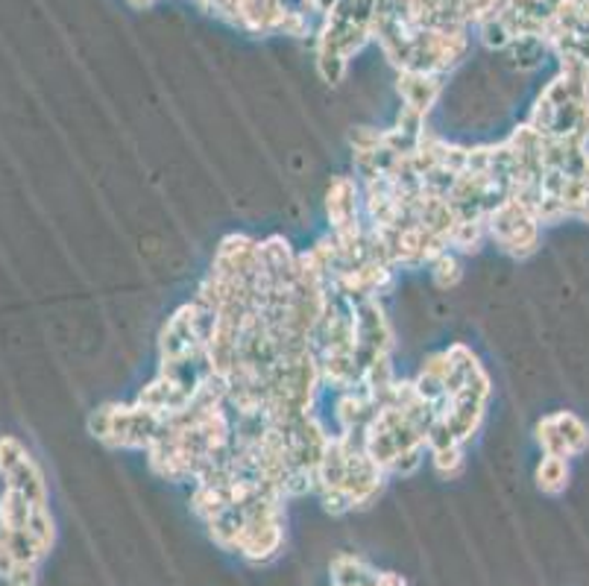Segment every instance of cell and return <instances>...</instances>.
Returning a JSON list of instances; mask_svg holds the SVG:
<instances>
[{
  "instance_id": "obj_1",
  "label": "cell",
  "mask_w": 589,
  "mask_h": 586,
  "mask_svg": "<svg viewBox=\"0 0 589 586\" xmlns=\"http://www.w3.org/2000/svg\"><path fill=\"white\" fill-rule=\"evenodd\" d=\"M379 0H340L335 10L323 15L317 45V71L328 85L346 77L349 59L361 54L363 45L372 42V21H376Z\"/></svg>"
},
{
  "instance_id": "obj_2",
  "label": "cell",
  "mask_w": 589,
  "mask_h": 586,
  "mask_svg": "<svg viewBox=\"0 0 589 586\" xmlns=\"http://www.w3.org/2000/svg\"><path fill=\"white\" fill-rule=\"evenodd\" d=\"M162 425L164 416L138 405L136 399L129 405L106 402V405L94 407L89 416L91 437L101 440L106 449L120 451H147L162 432Z\"/></svg>"
},
{
  "instance_id": "obj_3",
  "label": "cell",
  "mask_w": 589,
  "mask_h": 586,
  "mask_svg": "<svg viewBox=\"0 0 589 586\" xmlns=\"http://www.w3.org/2000/svg\"><path fill=\"white\" fill-rule=\"evenodd\" d=\"M540 232H543V223L519 199H505L487 217V241H493L510 258L534 255L540 246Z\"/></svg>"
},
{
  "instance_id": "obj_4",
  "label": "cell",
  "mask_w": 589,
  "mask_h": 586,
  "mask_svg": "<svg viewBox=\"0 0 589 586\" xmlns=\"http://www.w3.org/2000/svg\"><path fill=\"white\" fill-rule=\"evenodd\" d=\"M326 215L332 238H355V234L367 232L361 182L355 176H337L326 194Z\"/></svg>"
},
{
  "instance_id": "obj_5",
  "label": "cell",
  "mask_w": 589,
  "mask_h": 586,
  "mask_svg": "<svg viewBox=\"0 0 589 586\" xmlns=\"http://www.w3.org/2000/svg\"><path fill=\"white\" fill-rule=\"evenodd\" d=\"M534 437L543 455H557V458L571 460L589 449V425L571 411H557V414L543 416L536 423Z\"/></svg>"
},
{
  "instance_id": "obj_6",
  "label": "cell",
  "mask_w": 589,
  "mask_h": 586,
  "mask_svg": "<svg viewBox=\"0 0 589 586\" xmlns=\"http://www.w3.org/2000/svg\"><path fill=\"white\" fill-rule=\"evenodd\" d=\"M402 97V108L414 112V115L428 117V112L435 108L446 89L443 73H423V71H400V82H396Z\"/></svg>"
},
{
  "instance_id": "obj_7",
  "label": "cell",
  "mask_w": 589,
  "mask_h": 586,
  "mask_svg": "<svg viewBox=\"0 0 589 586\" xmlns=\"http://www.w3.org/2000/svg\"><path fill=\"white\" fill-rule=\"evenodd\" d=\"M569 458H557V455H543V460L536 463L534 481L536 490L545 496H561L563 490L569 487Z\"/></svg>"
},
{
  "instance_id": "obj_8",
  "label": "cell",
  "mask_w": 589,
  "mask_h": 586,
  "mask_svg": "<svg viewBox=\"0 0 589 586\" xmlns=\"http://www.w3.org/2000/svg\"><path fill=\"white\" fill-rule=\"evenodd\" d=\"M428 273H431V279H435L437 288H454L458 281L463 279V267H461V255L452 253V250H446L435 258V262L428 264Z\"/></svg>"
},
{
  "instance_id": "obj_9",
  "label": "cell",
  "mask_w": 589,
  "mask_h": 586,
  "mask_svg": "<svg viewBox=\"0 0 589 586\" xmlns=\"http://www.w3.org/2000/svg\"><path fill=\"white\" fill-rule=\"evenodd\" d=\"M7 586H36L38 584V566L36 563H19L12 566V572L3 577Z\"/></svg>"
},
{
  "instance_id": "obj_10",
  "label": "cell",
  "mask_w": 589,
  "mask_h": 586,
  "mask_svg": "<svg viewBox=\"0 0 589 586\" xmlns=\"http://www.w3.org/2000/svg\"><path fill=\"white\" fill-rule=\"evenodd\" d=\"M3 533H7V525H3V514H0V540H3Z\"/></svg>"
}]
</instances>
